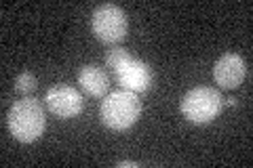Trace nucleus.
Masks as SVG:
<instances>
[{
  "instance_id": "nucleus-3",
  "label": "nucleus",
  "mask_w": 253,
  "mask_h": 168,
  "mask_svg": "<svg viewBox=\"0 0 253 168\" xmlns=\"http://www.w3.org/2000/svg\"><path fill=\"white\" fill-rule=\"evenodd\" d=\"M224 107V99L217 89L211 86H196V89L188 91L184 99L179 103L181 116L192 124H209L213 122Z\"/></svg>"
},
{
  "instance_id": "nucleus-8",
  "label": "nucleus",
  "mask_w": 253,
  "mask_h": 168,
  "mask_svg": "<svg viewBox=\"0 0 253 168\" xmlns=\"http://www.w3.org/2000/svg\"><path fill=\"white\" fill-rule=\"evenodd\" d=\"M78 86L89 97H106L110 91V76L99 66H83L78 71Z\"/></svg>"
},
{
  "instance_id": "nucleus-1",
  "label": "nucleus",
  "mask_w": 253,
  "mask_h": 168,
  "mask_svg": "<svg viewBox=\"0 0 253 168\" xmlns=\"http://www.w3.org/2000/svg\"><path fill=\"white\" fill-rule=\"evenodd\" d=\"M6 129L19 143H34L46 129V114L42 103L34 97H21L6 114Z\"/></svg>"
},
{
  "instance_id": "nucleus-4",
  "label": "nucleus",
  "mask_w": 253,
  "mask_h": 168,
  "mask_svg": "<svg viewBox=\"0 0 253 168\" xmlns=\"http://www.w3.org/2000/svg\"><path fill=\"white\" fill-rule=\"evenodd\" d=\"M91 30L95 38L104 44H118L126 38L129 19L118 4H99L91 15Z\"/></svg>"
},
{
  "instance_id": "nucleus-11",
  "label": "nucleus",
  "mask_w": 253,
  "mask_h": 168,
  "mask_svg": "<svg viewBox=\"0 0 253 168\" xmlns=\"http://www.w3.org/2000/svg\"><path fill=\"white\" fill-rule=\"evenodd\" d=\"M116 166H118V168H135V166H139V162H131V160L126 162V160H125V162H118Z\"/></svg>"
},
{
  "instance_id": "nucleus-6",
  "label": "nucleus",
  "mask_w": 253,
  "mask_h": 168,
  "mask_svg": "<svg viewBox=\"0 0 253 168\" xmlns=\"http://www.w3.org/2000/svg\"><path fill=\"white\" fill-rule=\"evenodd\" d=\"M247 78V61L239 53H224L213 66V80L219 89H239Z\"/></svg>"
},
{
  "instance_id": "nucleus-10",
  "label": "nucleus",
  "mask_w": 253,
  "mask_h": 168,
  "mask_svg": "<svg viewBox=\"0 0 253 168\" xmlns=\"http://www.w3.org/2000/svg\"><path fill=\"white\" fill-rule=\"evenodd\" d=\"M129 59H131V55H129V51H126V49H121V46H112V49L106 53V67L114 74V71L121 67L125 61H129Z\"/></svg>"
},
{
  "instance_id": "nucleus-7",
  "label": "nucleus",
  "mask_w": 253,
  "mask_h": 168,
  "mask_svg": "<svg viewBox=\"0 0 253 168\" xmlns=\"http://www.w3.org/2000/svg\"><path fill=\"white\" fill-rule=\"evenodd\" d=\"M114 76L118 80V84L125 91H131V93H146L150 89V84H152V69H150V66L133 57L129 61H125L114 71Z\"/></svg>"
},
{
  "instance_id": "nucleus-9",
  "label": "nucleus",
  "mask_w": 253,
  "mask_h": 168,
  "mask_svg": "<svg viewBox=\"0 0 253 168\" xmlns=\"http://www.w3.org/2000/svg\"><path fill=\"white\" fill-rule=\"evenodd\" d=\"M36 76L32 71H21V74L15 78V93L21 95V97H32V93L36 91Z\"/></svg>"
},
{
  "instance_id": "nucleus-2",
  "label": "nucleus",
  "mask_w": 253,
  "mask_h": 168,
  "mask_svg": "<svg viewBox=\"0 0 253 168\" xmlns=\"http://www.w3.org/2000/svg\"><path fill=\"white\" fill-rule=\"evenodd\" d=\"M101 122L110 131H126L139 120L141 116V101L137 93L131 91H112L108 93L99 107Z\"/></svg>"
},
{
  "instance_id": "nucleus-5",
  "label": "nucleus",
  "mask_w": 253,
  "mask_h": 168,
  "mask_svg": "<svg viewBox=\"0 0 253 168\" xmlns=\"http://www.w3.org/2000/svg\"><path fill=\"white\" fill-rule=\"evenodd\" d=\"M44 103L53 116H57L61 120L68 118H76L83 114L84 109V99L83 93L76 91L70 84H55L51 86L44 95Z\"/></svg>"
}]
</instances>
